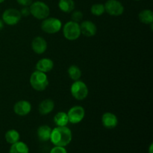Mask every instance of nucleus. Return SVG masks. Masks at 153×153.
<instances>
[{
    "instance_id": "obj_19",
    "label": "nucleus",
    "mask_w": 153,
    "mask_h": 153,
    "mask_svg": "<svg viewBox=\"0 0 153 153\" xmlns=\"http://www.w3.org/2000/svg\"><path fill=\"white\" fill-rule=\"evenodd\" d=\"M29 149L26 143L24 142L17 141L13 143L10 148L9 153H28Z\"/></svg>"
},
{
    "instance_id": "obj_21",
    "label": "nucleus",
    "mask_w": 153,
    "mask_h": 153,
    "mask_svg": "<svg viewBox=\"0 0 153 153\" xmlns=\"http://www.w3.org/2000/svg\"><path fill=\"white\" fill-rule=\"evenodd\" d=\"M67 73H68L69 77L73 81L79 80L82 76V70L79 67L76 65L70 66L68 68Z\"/></svg>"
},
{
    "instance_id": "obj_20",
    "label": "nucleus",
    "mask_w": 153,
    "mask_h": 153,
    "mask_svg": "<svg viewBox=\"0 0 153 153\" xmlns=\"http://www.w3.org/2000/svg\"><path fill=\"white\" fill-rule=\"evenodd\" d=\"M54 123L57 126H67L69 123L67 114L63 111L57 113L54 117Z\"/></svg>"
},
{
    "instance_id": "obj_9",
    "label": "nucleus",
    "mask_w": 153,
    "mask_h": 153,
    "mask_svg": "<svg viewBox=\"0 0 153 153\" xmlns=\"http://www.w3.org/2000/svg\"><path fill=\"white\" fill-rule=\"evenodd\" d=\"M67 114L69 122L73 124H77L83 120L85 116V111L82 106L76 105L72 107Z\"/></svg>"
},
{
    "instance_id": "obj_11",
    "label": "nucleus",
    "mask_w": 153,
    "mask_h": 153,
    "mask_svg": "<svg viewBox=\"0 0 153 153\" xmlns=\"http://www.w3.org/2000/svg\"><path fill=\"white\" fill-rule=\"evenodd\" d=\"M80 25L81 34H83L85 37H93L96 34L97 31V25L91 20L83 21Z\"/></svg>"
},
{
    "instance_id": "obj_4",
    "label": "nucleus",
    "mask_w": 153,
    "mask_h": 153,
    "mask_svg": "<svg viewBox=\"0 0 153 153\" xmlns=\"http://www.w3.org/2000/svg\"><path fill=\"white\" fill-rule=\"evenodd\" d=\"M63 34L64 37L68 40H76L80 37L81 30L79 22L69 21L63 28Z\"/></svg>"
},
{
    "instance_id": "obj_10",
    "label": "nucleus",
    "mask_w": 153,
    "mask_h": 153,
    "mask_svg": "<svg viewBox=\"0 0 153 153\" xmlns=\"http://www.w3.org/2000/svg\"><path fill=\"white\" fill-rule=\"evenodd\" d=\"M31 111V105L26 100H19L13 106V111L19 116H25Z\"/></svg>"
},
{
    "instance_id": "obj_16",
    "label": "nucleus",
    "mask_w": 153,
    "mask_h": 153,
    "mask_svg": "<svg viewBox=\"0 0 153 153\" xmlns=\"http://www.w3.org/2000/svg\"><path fill=\"white\" fill-rule=\"evenodd\" d=\"M52 128L46 125L40 126L37 131V137L41 141H48L50 140L51 133H52Z\"/></svg>"
},
{
    "instance_id": "obj_14",
    "label": "nucleus",
    "mask_w": 153,
    "mask_h": 153,
    "mask_svg": "<svg viewBox=\"0 0 153 153\" xmlns=\"http://www.w3.org/2000/svg\"><path fill=\"white\" fill-rule=\"evenodd\" d=\"M54 63L49 58H42L36 64V70L43 73H49L53 69Z\"/></svg>"
},
{
    "instance_id": "obj_17",
    "label": "nucleus",
    "mask_w": 153,
    "mask_h": 153,
    "mask_svg": "<svg viewBox=\"0 0 153 153\" xmlns=\"http://www.w3.org/2000/svg\"><path fill=\"white\" fill-rule=\"evenodd\" d=\"M76 4L73 0H59L58 7L64 13H70L75 10Z\"/></svg>"
},
{
    "instance_id": "obj_30",
    "label": "nucleus",
    "mask_w": 153,
    "mask_h": 153,
    "mask_svg": "<svg viewBox=\"0 0 153 153\" xmlns=\"http://www.w3.org/2000/svg\"><path fill=\"white\" fill-rule=\"evenodd\" d=\"M5 1V0H0V3H2L3 1Z\"/></svg>"
},
{
    "instance_id": "obj_24",
    "label": "nucleus",
    "mask_w": 153,
    "mask_h": 153,
    "mask_svg": "<svg viewBox=\"0 0 153 153\" xmlns=\"http://www.w3.org/2000/svg\"><path fill=\"white\" fill-rule=\"evenodd\" d=\"M71 18L72 21H74L76 22H80L83 19V13L80 10H73Z\"/></svg>"
},
{
    "instance_id": "obj_28",
    "label": "nucleus",
    "mask_w": 153,
    "mask_h": 153,
    "mask_svg": "<svg viewBox=\"0 0 153 153\" xmlns=\"http://www.w3.org/2000/svg\"><path fill=\"white\" fill-rule=\"evenodd\" d=\"M3 28H4V22L2 19H0V31L2 30Z\"/></svg>"
},
{
    "instance_id": "obj_29",
    "label": "nucleus",
    "mask_w": 153,
    "mask_h": 153,
    "mask_svg": "<svg viewBox=\"0 0 153 153\" xmlns=\"http://www.w3.org/2000/svg\"><path fill=\"white\" fill-rule=\"evenodd\" d=\"M149 153H152V143L149 146Z\"/></svg>"
},
{
    "instance_id": "obj_25",
    "label": "nucleus",
    "mask_w": 153,
    "mask_h": 153,
    "mask_svg": "<svg viewBox=\"0 0 153 153\" xmlns=\"http://www.w3.org/2000/svg\"><path fill=\"white\" fill-rule=\"evenodd\" d=\"M19 13H20L21 16H24V17H27V16H28L29 15H31L29 6H25V7H22V8L19 10Z\"/></svg>"
},
{
    "instance_id": "obj_8",
    "label": "nucleus",
    "mask_w": 153,
    "mask_h": 153,
    "mask_svg": "<svg viewBox=\"0 0 153 153\" xmlns=\"http://www.w3.org/2000/svg\"><path fill=\"white\" fill-rule=\"evenodd\" d=\"M21 16L19 10L15 8L6 9L2 13V20L4 23L8 25H16L20 21Z\"/></svg>"
},
{
    "instance_id": "obj_6",
    "label": "nucleus",
    "mask_w": 153,
    "mask_h": 153,
    "mask_svg": "<svg viewBox=\"0 0 153 153\" xmlns=\"http://www.w3.org/2000/svg\"><path fill=\"white\" fill-rule=\"evenodd\" d=\"M62 28V22L58 18L47 17L43 19L41 29L47 34H55Z\"/></svg>"
},
{
    "instance_id": "obj_1",
    "label": "nucleus",
    "mask_w": 153,
    "mask_h": 153,
    "mask_svg": "<svg viewBox=\"0 0 153 153\" xmlns=\"http://www.w3.org/2000/svg\"><path fill=\"white\" fill-rule=\"evenodd\" d=\"M72 137V131L68 127L57 126L52 130L50 140L55 146L64 147L70 143Z\"/></svg>"
},
{
    "instance_id": "obj_27",
    "label": "nucleus",
    "mask_w": 153,
    "mask_h": 153,
    "mask_svg": "<svg viewBox=\"0 0 153 153\" xmlns=\"http://www.w3.org/2000/svg\"><path fill=\"white\" fill-rule=\"evenodd\" d=\"M19 5L25 7V6H30L33 2V0H16Z\"/></svg>"
},
{
    "instance_id": "obj_5",
    "label": "nucleus",
    "mask_w": 153,
    "mask_h": 153,
    "mask_svg": "<svg viewBox=\"0 0 153 153\" xmlns=\"http://www.w3.org/2000/svg\"><path fill=\"white\" fill-rule=\"evenodd\" d=\"M72 96L77 100H84L88 96V88L85 82L80 80L74 81L70 88Z\"/></svg>"
},
{
    "instance_id": "obj_18",
    "label": "nucleus",
    "mask_w": 153,
    "mask_h": 153,
    "mask_svg": "<svg viewBox=\"0 0 153 153\" xmlns=\"http://www.w3.org/2000/svg\"><path fill=\"white\" fill-rule=\"evenodd\" d=\"M138 19L142 23L152 25L153 12L149 9H145L141 10L138 14Z\"/></svg>"
},
{
    "instance_id": "obj_7",
    "label": "nucleus",
    "mask_w": 153,
    "mask_h": 153,
    "mask_svg": "<svg viewBox=\"0 0 153 153\" xmlns=\"http://www.w3.org/2000/svg\"><path fill=\"white\" fill-rule=\"evenodd\" d=\"M104 6L105 11L111 16H120L124 12V6L118 0H108Z\"/></svg>"
},
{
    "instance_id": "obj_12",
    "label": "nucleus",
    "mask_w": 153,
    "mask_h": 153,
    "mask_svg": "<svg viewBox=\"0 0 153 153\" xmlns=\"http://www.w3.org/2000/svg\"><path fill=\"white\" fill-rule=\"evenodd\" d=\"M31 49L36 54L41 55L47 49V42L43 37H36L31 41Z\"/></svg>"
},
{
    "instance_id": "obj_3",
    "label": "nucleus",
    "mask_w": 153,
    "mask_h": 153,
    "mask_svg": "<svg viewBox=\"0 0 153 153\" xmlns=\"http://www.w3.org/2000/svg\"><path fill=\"white\" fill-rule=\"evenodd\" d=\"M31 15L37 19H44L49 16L50 9L45 2L41 1H34L29 6Z\"/></svg>"
},
{
    "instance_id": "obj_26",
    "label": "nucleus",
    "mask_w": 153,
    "mask_h": 153,
    "mask_svg": "<svg viewBox=\"0 0 153 153\" xmlns=\"http://www.w3.org/2000/svg\"><path fill=\"white\" fill-rule=\"evenodd\" d=\"M50 153H67V152L64 146H55V147L51 149Z\"/></svg>"
},
{
    "instance_id": "obj_22",
    "label": "nucleus",
    "mask_w": 153,
    "mask_h": 153,
    "mask_svg": "<svg viewBox=\"0 0 153 153\" xmlns=\"http://www.w3.org/2000/svg\"><path fill=\"white\" fill-rule=\"evenodd\" d=\"M5 140L8 143L13 144L16 142L19 141V134L16 130L10 129L5 133Z\"/></svg>"
},
{
    "instance_id": "obj_13",
    "label": "nucleus",
    "mask_w": 153,
    "mask_h": 153,
    "mask_svg": "<svg viewBox=\"0 0 153 153\" xmlns=\"http://www.w3.org/2000/svg\"><path fill=\"white\" fill-rule=\"evenodd\" d=\"M102 123L103 126L108 129L114 128L118 124L117 117L111 112H106L102 117Z\"/></svg>"
},
{
    "instance_id": "obj_23",
    "label": "nucleus",
    "mask_w": 153,
    "mask_h": 153,
    "mask_svg": "<svg viewBox=\"0 0 153 153\" xmlns=\"http://www.w3.org/2000/svg\"><path fill=\"white\" fill-rule=\"evenodd\" d=\"M91 12L93 15L97 16H100L105 13V6L101 3H97L91 6Z\"/></svg>"
},
{
    "instance_id": "obj_15",
    "label": "nucleus",
    "mask_w": 153,
    "mask_h": 153,
    "mask_svg": "<svg viewBox=\"0 0 153 153\" xmlns=\"http://www.w3.org/2000/svg\"><path fill=\"white\" fill-rule=\"evenodd\" d=\"M54 108H55V103H54L53 100H50V99H46V100H43L40 103L38 110L40 114L47 115L53 111Z\"/></svg>"
},
{
    "instance_id": "obj_2",
    "label": "nucleus",
    "mask_w": 153,
    "mask_h": 153,
    "mask_svg": "<svg viewBox=\"0 0 153 153\" xmlns=\"http://www.w3.org/2000/svg\"><path fill=\"white\" fill-rule=\"evenodd\" d=\"M30 84L35 91H43L46 90L49 85V79L46 73L36 70L31 73Z\"/></svg>"
},
{
    "instance_id": "obj_31",
    "label": "nucleus",
    "mask_w": 153,
    "mask_h": 153,
    "mask_svg": "<svg viewBox=\"0 0 153 153\" xmlns=\"http://www.w3.org/2000/svg\"><path fill=\"white\" fill-rule=\"evenodd\" d=\"M134 1H140V0H134Z\"/></svg>"
}]
</instances>
